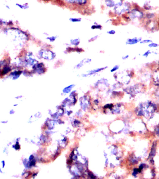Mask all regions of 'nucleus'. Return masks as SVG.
Masks as SVG:
<instances>
[{"mask_svg": "<svg viewBox=\"0 0 159 179\" xmlns=\"http://www.w3.org/2000/svg\"><path fill=\"white\" fill-rule=\"evenodd\" d=\"M108 68V66L98 68L95 69H92V70H89L88 72V73L85 74H83L82 76L83 77H86L88 76H91V75H94V74H97L98 72H101V71H103L104 69Z\"/></svg>", "mask_w": 159, "mask_h": 179, "instance_id": "nucleus-10", "label": "nucleus"}, {"mask_svg": "<svg viewBox=\"0 0 159 179\" xmlns=\"http://www.w3.org/2000/svg\"><path fill=\"white\" fill-rule=\"evenodd\" d=\"M17 105H18V104H15L14 105V106H17Z\"/></svg>", "mask_w": 159, "mask_h": 179, "instance_id": "nucleus-39", "label": "nucleus"}, {"mask_svg": "<svg viewBox=\"0 0 159 179\" xmlns=\"http://www.w3.org/2000/svg\"><path fill=\"white\" fill-rule=\"evenodd\" d=\"M155 105L154 104L151 102H148L142 104L140 105L138 108V114L140 116L149 117L150 115L153 114L155 110Z\"/></svg>", "mask_w": 159, "mask_h": 179, "instance_id": "nucleus-1", "label": "nucleus"}, {"mask_svg": "<svg viewBox=\"0 0 159 179\" xmlns=\"http://www.w3.org/2000/svg\"><path fill=\"white\" fill-rule=\"evenodd\" d=\"M107 33L109 35H114L116 33V31H115V30H114V29H111V30H108L107 32Z\"/></svg>", "mask_w": 159, "mask_h": 179, "instance_id": "nucleus-29", "label": "nucleus"}, {"mask_svg": "<svg viewBox=\"0 0 159 179\" xmlns=\"http://www.w3.org/2000/svg\"><path fill=\"white\" fill-rule=\"evenodd\" d=\"M148 46L150 48H157V47H159V44L156 43L152 42L149 43Z\"/></svg>", "mask_w": 159, "mask_h": 179, "instance_id": "nucleus-24", "label": "nucleus"}, {"mask_svg": "<svg viewBox=\"0 0 159 179\" xmlns=\"http://www.w3.org/2000/svg\"><path fill=\"white\" fill-rule=\"evenodd\" d=\"M0 172L2 173H3V172H2V170L1 168H0Z\"/></svg>", "mask_w": 159, "mask_h": 179, "instance_id": "nucleus-36", "label": "nucleus"}, {"mask_svg": "<svg viewBox=\"0 0 159 179\" xmlns=\"http://www.w3.org/2000/svg\"><path fill=\"white\" fill-rule=\"evenodd\" d=\"M126 14L128 16L131 20L136 19L141 20L145 17L144 12L139 8H134V9H131V10Z\"/></svg>", "mask_w": 159, "mask_h": 179, "instance_id": "nucleus-4", "label": "nucleus"}, {"mask_svg": "<svg viewBox=\"0 0 159 179\" xmlns=\"http://www.w3.org/2000/svg\"><path fill=\"white\" fill-rule=\"evenodd\" d=\"M153 116L151 117L150 121L153 125H157L159 123V114H155Z\"/></svg>", "mask_w": 159, "mask_h": 179, "instance_id": "nucleus-14", "label": "nucleus"}, {"mask_svg": "<svg viewBox=\"0 0 159 179\" xmlns=\"http://www.w3.org/2000/svg\"><path fill=\"white\" fill-rule=\"evenodd\" d=\"M41 1H44V2H48V1H50V0H41Z\"/></svg>", "mask_w": 159, "mask_h": 179, "instance_id": "nucleus-37", "label": "nucleus"}, {"mask_svg": "<svg viewBox=\"0 0 159 179\" xmlns=\"http://www.w3.org/2000/svg\"><path fill=\"white\" fill-rule=\"evenodd\" d=\"M14 23L12 20H4L2 18H0V26L4 27H12L14 26Z\"/></svg>", "mask_w": 159, "mask_h": 179, "instance_id": "nucleus-11", "label": "nucleus"}, {"mask_svg": "<svg viewBox=\"0 0 159 179\" xmlns=\"http://www.w3.org/2000/svg\"><path fill=\"white\" fill-rule=\"evenodd\" d=\"M1 163L2 164V168H5V165H6V164H5V160H2V161Z\"/></svg>", "mask_w": 159, "mask_h": 179, "instance_id": "nucleus-31", "label": "nucleus"}, {"mask_svg": "<svg viewBox=\"0 0 159 179\" xmlns=\"http://www.w3.org/2000/svg\"><path fill=\"white\" fill-rule=\"evenodd\" d=\"M9 63H11V59L10 57H7V58L0 60V72L1 71L3 66Z\"/></svg>", "mask_w": 159, "mask_h": 179, "instance_id": "nucleus-15", "label": "nucleus"}, {"mask_svg": "<svg viewBox=\"0 0 159 179\" xmlns=\"http://www.w3.org/2000/svg\"><path fill=\"white\" fill-rule=\"evenodd\" d=\"M15 5L17 8L21 9V10H26L29 9V5L28 3H23V4L20 3H16Z\"/></svg>", "mask_w": 159, "mask_h": 179, "instance_id": "nucleus-17", "label": "nucleus"}, {"mask_svg": "<svg viewBox=\"0 0 159 179\" xmlns=\"http://www.w3.org/2000/svg\"><path fill=\"white\" fill-rule=\"evenodd\" d=\"M15 113V111L13 109H12L11 111H10V114L11 115L14 114Z\"/></svg>", "mask_w": 159, "mask_h": 179, "instance_id": "nucleus-32", "label": "nucleus"}, {"mask_svg": "<svg viewBox=\"0 0 159 179\" xmlns=\"http://www.w3.org/2000/svg\"><path fill=\"white\" fill-rule=\"evenodd\" d=\"M92 61V59L89 58H86L83 59L82 61H80L79 63H78L75 66V68L76 69H80L82 68L84 65L86 64H89Z\"/></svg>", "mask_w": 159, "mask_h": 179, "instance_id": "nucleus-13", "label": "nucleus"}, {"mask_svg": "<svg viewBox=\"0 0 159 179\" xmlns=\"http://www.w3.org/2000/svg\"><path fill=\"white\" fill-rule=\"evenodd\" d=\"M23 69H14L9 74V76L13 80H16L18 79L21 75L23 74Z\"/></svg>", "mask_w": 159, "mask_h": 179, "instance_id": "nucleus-9", "label": "nucleus"}, {"mask_svg": "<svg viewBox=\"0 0 159 179\" xmlns=\"http://www.w3.org/2000/svg\"><path fill=\"white\" fill-rule=\"evenodd\" d=\"M153 51H151V50H147V51H146L144 52V53L143 54H142V56H143V57H146V58H147V57H148V56H149L151 54L153 53Z\"/></svg>", "mask_w": 159, "mask_h": 179, "instance_id": "nucleus-25", "label": "nucleus"}, {"mask_svg": "<svg viewBox=\"0 0 159 179\" xmlns=\"http://www.w3.org/2000/svg\"><path fill=\"white\" fill-rule=\"evenodd\" d=\"M142 39L141 38H128L126 41V45H133L137 44L138 43H140V41L142 40Z\"/></svg>", "mask_w": 159, "mask_h": 179, "instance_id": "nucleus-12", "label": "nucleus"}, {"mask_svg": "<svg viewBox=\"0 0 159 179\" xmlns=\"http://www.w3.org/2000/svg\"><path fill=\"white\" fill-rule=\"evenodd\" d=\"M157 94H158V98H159V91L158 92V93H157Z\"/></svg>", "mask_w": 159, "mask_h": 179, "instance_id": "nucleus-38", "label": "nucleus"}, {"mask_svg": "<svg viewBox=\"0 0 159 179\" xmlns=\"http://www.w3.org/2000/svg\"><path fill=\"white\" fill-rule=\"evenodd\" d=\"M33 73L38 75L44 74L47 70L46 66L43 62H38L31 68Z\"/></svg>", "mask_w": 159, "mask_h": 179, "instance_id": "nucleus-5", "label": "nucleus"}, {"mask_svg": "<svg viewBox=\"0 0 159 179\" xmlns=\"http://www.w3.org/2000/svg\"><path fill=\"white\" fill-rule=\"evenodd\" d=\"M74 87H75V84H71V85L65 87V88L63 90V92L64 93H69Z\"/></svg>", "mask_w": 159, "mask_h": 179, "instance_id": "nucleus-20", "label": "nucleus"}, {"mask_svg": "<svg viewBox=\"0 0 159 179\" xmlns=\"http://www.w3.org/2000/svg\"><path fill=\"white\" fill-rule=\"evenodd\" d=\"M57 38H58V36H48V37H46V40L49 41V42L53 43L56 41V40L57 39Z\"/></svg>", "mask_w": 159, "mask_h": 179, "instance_id": "nucleus-22", "label": "nucleus"}, {"mask_svg": "<svg viewBox=\"0 0 159 179\" xmlns=\"http://www.w3.org/2000/svg\"><path fill=\"white\" fill-rule=\"evenodd\" d=\"M91 29L92 30H95V29H98V30H101L102 29V26L101 25L97 24L95 22L94 25H92L91 27Z\"/></svg>", "mask_w": 159, "mask_h": 179, "instance_id": "nucleus-19", "label": "nucleus"}, {"mask_svg": "<svg viewBox=\"0 0 159 179\" xmlns=\"http://www.w3.org/2000/svg\"><path fill=\"white\" fill-rule=\"evenodd\" d=\"M104 1H105V0H104Z\"/></svg>", "mask_w": 159, "mask_h": 179, "instance_id": "nucleus-44", "label": "nucleus"}, {"mask_svg": "<svg viewBox=\"0 0 159 179\" xmlns=\"http://www.w3.org/2000/svg\"><path fill=\"white\" fill-rule=\"evenodd\" d=\"M158 65H159V62H158Z\"/></svg>", "mask_w": 159, "mask_h": 179, "instance_id": "nucleus-41", "label": "nucleus"}, {"mask_svg": "<svg viewBox=\"0 0 159 179\" xmlns=\"http://www.w3.org/2000/svg\"><path fill=\"white\" fill-rule=\"evenodd\" d=\"M23 59H24V68H32V67L36 63L39 62L36 58H34V57H27V56H23Z\"/></svg>", "mask_w": 159, "mask_h": 179, "instance_id": "nucleus-7", "label": "nucleus"}, {"mask_svg": "<svg viewBox=\"0 0 159 179\" xmlns=\"http://www.w3.org/2000/svg\"><path fill=\"white\" fill-rule=\"evenodd\" d=\"M129 57V55H126L123 56H122V58L123 60H127Z\"/></svg>", "mask_w": 159, "mask_h": 179, "instance_id": "nucleus-30", "label": "nucleus"}, {"mask_svg": "<svg viewBox=\"0 0 159 179\" xmlns=\"http://www.w3.org/2000/svg\"><path fill=\"white\" fill-rule=\"evenodd\" d=\"M82 19L80 17H70L69 18V21L71 23H80L82 22Z\"/></svg>", "mask_w": 159, "mask_h": 179, "instance_id": "nucleus-21", "label": "nucleus"}, {"mask_svg": "<svg viewBox=\"0 0 159 179\" xmlns=\"http://www.w3.org/2000/svg\"><path fill=\"white\" fill-rule=\"evenodd\" d=\"M0 133H1V132H0Z\"/></svg>", "mask_w": 159, "mask_h": 179, "instance_id": "nucleus-43", "label": "nucleus"}, {"mask_svg": "<svg viewBox=\"0 0 159 179\" xmlns=\"http://www.w3.org/2000/svg\"><path fill=\"white\" fill-rule=\"evenodd\" d=\"M5 7H6L7 9H8V10H10V9H11V7H10V6H9V5H8V4L5 5Z\"/></svg>", "mask_w": 159, "mask_h": 179, "instance_id": "nucleus-34", "label": "nucleus"}, {"mask_svg": "<svg viewBox=\"0 0 159 179\" xmlns=\"http://www.w3.org/2000/svg\"><path fill=\"white\" fill-rule=\"evenodd\" d=\"M81 43V40L79 38H77L71 39L70 40V44L71 46H74L75 47H78Z\"/></svg>", "mask_w": 159, "mask_h": 179, "instance_id": "nucleus-16", "label": "nucleus"}, {"mask_svg": "<svg viewBox=\"0 0 159 179\" xmlns=\"http://www.w3.org/2000/svg\"><path fill=\"white\" fill-rule=\"evenodd\" d=\"M38 59H44L47 61H52L55 59L56 54L54 52L48 49H41L37 54Z\"/></svg>", "mask_w": 159, "mask_h": 179, "instance_id": "nucleus-2", "label": "nucleus"}, {"mask_svg": "<svg viewBox=\"0 0 159 179\" xmlns=\"http://www.w3.org/2000/svg\"><path fill=\"white\" fill-rule=\"evenodd\" d=\"M98 38V35H96V36L92 37V38H89V39H88V43L93 42L95 41H96L97 39Z\"/></svg>", "mask_w": 159, "mask_h": 179, "instance_id": "nucleus-27", "label": "nucleus"}, {"mask_svg": "<svg viewBox=\"0 0 159 179\" xmlns=\"http://www.w3.org/2000/svg\"><path fill=\"white\" fill-rule=\"evenodd\" d=\"M1 27L0 26V29H1Z\"/></svg>", "mask_w": 159, "mask_h": 179, "instance_id": "nucleus-40", "label": "nucleus"}, {"mask_svg": "<svg viewBox=\"0 0 159 179\" xmlns=\"http://www.w3.org/2000/svg\"></svg>", "mask_w": 159, "mask_h": 179, "instance_id": "nucleus-42", "label": "nucleus"}, {"mask_svg": "<svg viewBox=\"0 0 159 179\" xmlns=\"http://www.w3.org/2000/svg\"><path fill=\"white\" fill-rule=\"evenodd\" d=\"M34 73H33L32 70H29L28 69H27L26 68L25 69H23V74L24 76H25L26 77H30L32 76L33 75Z\"/></svg>", "mask_w": 159, "mask_h": 179, "instance_id": "nucleus-18", "label": "nucleus"}, {"mask_svg": "<svg viewBox=\"0 0 159 179\" xmlns=\"http://www.w3.org/2000/svg\"><path fill=\"white\" fill-rule=\"evenodd\" d=\"M153 42L152 40L150 39H145L142 40L140 42V44H146V43H151Z\"/></svg>", "mask_w": 159, "mask_h": 179, "instance_id": "nucleus-26", "label": "nucleus"}, {"mask_svg": "<svg viewBox=\"0 0 159 179\" xmlns=\"http://www.w3.org/2000/svg\"><path fill=\"white\" fill-rule=\"evenodd\" d=\"M119 68H120V66L119 65H114L112 68L111 69L110 72H114L115 71L118 70L119 69Z\"/></svg>", "mask_w": 159, "mask_h": 179, "instance_id": "nucleus-28", "label": "nucleus"}, {"mask_svg": "<svg viewBox=\"0 0 159 179\" xmlns=\"http://www.w3.org/2000/svg\"><path fill=\"white\" fill-rule=\"evenodd\" d=\"M66 4L74 6L84 7L87 5L89 0H63Z\"/></svg>", "mask_w": 159, "mask_h": 179, "instance_id": "nucleus-6", "label": "nucleus"}, {"mask_svg": "<svg viewBox=\"0 0 159 179\" xmlns=\"http://www.w3.org/2000/svg\"><path fill=\"white\" fill-rule=\"evenodd\" d=\"M113 9L114 14L120 16L129 11L131 9V5L128 2H123L122 4Z\"/></svg>", "mask_w": 159, "mask_h": 179, "instance_id": "nucleus-3", "label": "nucleus"}, {"mask_svg": "<svg viewBox=\"0 0 159 179\" xmlns=\"http://www.w3.org/2000/svg\"><path fill=\"white\" fill-rule=\"evenodd\" d=\"M2 123V124H7V123L8 122V120H5V121H2L1 122Z\"/></svg>", "mask_w": 159, "mask_h": 179, "instance_id": "nucleus-35", "label": "nucleus"}, {"mask_svg": "<svg viewBox=\"0 0 159 179\" xmlns=\"http://www.w3.org/2000/svg\"><path fill=\"white\" fill-rule=\"evenodd\" d=\"M124 0H105L104 3L107 8L114 9L123 3Z\"/></svg>", "mask_w": 159, "mask_h": 179, "instance_id": "nucleus-8", "label": "nucleus"}, {"mask_svg": "<svg viewBox=\"0 0 159 179\" xmlns=\"http://www.w3.org/2000/svg\"><path fill=\"white\" fill-rule=\"evenodd\" d=\"M22 98H23V96H22V95H20V96H17V97H15V99H20Z\"/></svg>", "mask_w": 159, "mask_h": 179, "instance_id": "nucleus-33", "label": "nucleus"}, {"mask_svg": "<svg viewBox=\"0 0 159 179\" xmlns=\"http://www.w3.org/2000/svg\"><path fill=\"white\" fill-rule=\"evenodd\" d=\"M12 148L16 151L20 150L21 149V145L19 144V141H16L15 144L12 145Z\"/></svg>", "mask_w": 159, "mask_h": 179, "instance_id": "nucleus-23", "label": "nucleus"}]
</instances>
